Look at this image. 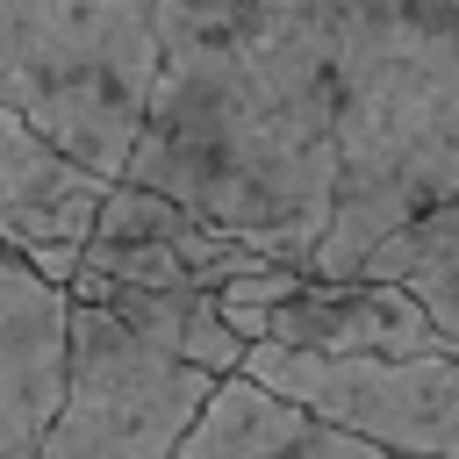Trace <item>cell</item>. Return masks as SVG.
Segmentation results:
<instances>
[{
	"label": "cell",
	"mask_w": 459,
	"mask_h": 459,
	"mask_svg": "<svg viewBox=\"0 0 459 459\" xmlns=\"http://www.w3.org/2000/svg\"><path fill=\"white\" fill-rule=\"evenodd\" d=\"M65 294L108 308L122 330L151 337L158 351H172V359H186V366H201L215 380H230L244 366V351H251L230 330V316H222V287H129V280H86V273H72Z\"/></svg>",
	"instance_id": "obj_11"
},
{
	"label": "cell",
	"mask_w": 459,
	"mask_h": 459,
	"mask_svg": "<svg viewBox=\"0 0 459 459\" xmlns=\"http://www.w3.org/2000/svg\"><path fill=\"white\" fill-rule=\"evenodd\" d=\"M151 29L158 65L122 179L308 273L337 201L330 0H151Z\"/></svg>",
	"instance_id": "obj_1"
},
{
	"label": "cell",
	"mask_w": 459,
	"mask_h": 459,
	"mask_svg": "<svg viewBox=\"0 0 459 459\" xmlns=\"http://www.w3.org/2000/svg\"><path fill=\"white\" fill-rule=\"evenodd\" d=\"M273 258L258 244H244L237 230L136 186L115 179L93 208V230L79 244V273L86 280H129V287H230L244 273H265ZM72 287V280H65Z\"/></svg>",
	"instance_id": "obj_6"
},
{
	"label": "cell",
	"mask_w": 459,
	"mask_h": 459,
	"mask_svg": "<svg viewBox=\"0 0 459 459\" xmlns=\"http://www.w3.org/2000/svg\"><path fill=\"white\" fill-rule=\"evenodd\" d=\"M108 186L115 179L86 172L57 143H43L22 115L0 108V244L14 258H29L43 280L65 287L79 273V244H86Z\"/></svg>",
	"instance_id": "obj_7"
},
{
	"label": "cell",
	"mask_w": 459,
	"mask_h": 459,
	"mask_svg": "<svg viewBox=\"0 0 459 459\" xmlns=\"http://www.w3.org/2000/svg\"><path fill=\"white\" fill-rule=\"evenodd\" d=\"M215 373L122 330L108 308H65V387L29 459H179Z\"/></svg>",
	"instance_id": "obj_4"
},
{
	"label": "cell",
	"mask_w": 459,
	"mask_h": 459,
	"mask_svg": "<svg viewBox=\"0 0 459 459\" xmlns=\"http://www.w3.org/2000/svg\"><path fill=\"white\" fill-rule=\"evenodd\" d=\"M0 251H7V244H0Z\"/></svg>",
	"instance_id": "obj_14"
},
{
	"label": "cell",
	"mask_w": 459,
	"mask_h": 459,
	"mask_svg": "<svg viewBox=\"0 0 459 459\" xmlns=\"http://www.w3.org/2000/svg\"><path fill=\"white\" fill-rule=\"evenodd\" d=\"M359 273H366V280H394V287H423V280L459 273V179H452V194H445L437 208H423V215H409L394 237H380Z\"/></svg>",
	"instance_id": "obj_12"
},
{
	"label": "cell",
	"mask_w": 459,
	"mask_h": 459,
	"mask_svg": "<svg viewBox=\"0 0 459 459\" xmlns=\"http://www.w3.org/2000/svg\"><path fill=\"white\" fill-rule=\"evenodd\" d=\"M237 373L359 445H380L402 459H459V351H409V359L344 351L337 359V351L251 344Z\"/></svg>",
	"instance_id": "obj_5"
},
{
	"label": "cell",
	"mask_w": 459,
	"mask_h": 459,
	"mask_svg": "<svg viewBox=\"0 0 459 459\" xmlns=\"http://www.w3.org/2000/svg\"><path fill=\"white\" fill-rule=\"evenodd\" d=\"M416 301H423V316L459 344V273H445V280H423V287H409Z\"/></svg>",
	"instance_id": "obj_13"
},
{
	"label": "cell",
	"mask_w": 459,
	"mask_h": 459,
	"mask_svg": "<svg viewBox=\"0 0 459 459\" xmlns=\"http://www.w3.org/2000/svg\"><path fill=\"white\" fill-rule=\"evenodd\" d=\"M65 308L72 294L29 258L0 251V459H29L65 387Z\"/></svg>",
	"instance_id": "obj_9"
},
{
	"label": "cell",
	"mask_w": 459,
	"mask_h": 459,
	"mask_svg": "<svg viewBox=\"0 0 459 459\" xmlns=\"http://www.w3.org/2000/svg\"><path fill=\"white\" fill-rule=\"evenodd\" d=\"M330 50L337 201L308 273L351 280L459 179V0H330Z\"/></svg>",
	"instance_id": "obj_2"
},
{
	"label": "cell",
	"mask_w": 459,
	"mask_h": 459,
	"mask_svg": "<svg viewBox=\"0 0 459 459\" xmlns=\"http://www.w3.org/2000/svg\"><path fill=\"white\" fill-rule=\"evenodd\" d=\"M258 344H280V351H373V359H409V351H459L409 287L394 280H323V273H301L273 308H265V330Z\"/></svg>",
	"instance_id": "obj_8"
},
{
	"label": "cell",
	"mask_w": 459,
	"mask_h": 459,
	"mask_svg": "<svg viewBox=\"0 0 459 459\" xmlns=\"http://www.w3.org/2000/svg\"><path fill=\"white\" fill-rule=\"evenodd\" d=\"M179 459H402V452H380V445H359L316 416H301L294 402L251 387L244 373L215 380L201 423L186 430Z\"/></svg>",
	"instance_id": "obj_10"
},
{
	"label": "cell",
	"mask_w": 459,
	"mask_h": 459,
	"mask_svg": "<svg viewBox=\"0 0 459 459\" xmlns=\"http://www.w3.org/2000/svg\"><path fill=\"white\" fill-rule=\"evenodd\" d=\"M158 65L151 0H0V108L122 179Z\"/></svg>",
	"instance_id": "obj_3"
}]
</instances>
